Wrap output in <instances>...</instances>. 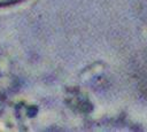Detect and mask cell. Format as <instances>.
Masks as SVG:
<instances>
[{"label": "cell", "instance_id": "6da1fadb", "mask_svg": "<svg viewBox=\"0 0 147 132\" xmlns=\"http://www.w3.org/2000/svg\"><path fill=\"white\" fill-rule=\"evenodd\" d=\"M5 1H9V0H0V2H5Z\"/></svg>", "mask_w": 147, "mask_h": 132}]
</instances>
